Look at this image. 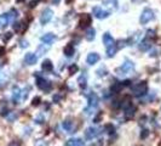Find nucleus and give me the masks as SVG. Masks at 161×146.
I'll return each instance as SVG.
<instances>
[{"label":"nucleus","mask_w":161,"mask_h":146,"mask_svg":"<svg viewBox=\"0 0 161 146\" xmlns=\"http://www.w3.org/2000/svg\"><path fill=\"white\" fill-rule=\"evenodd\" d=\"M78 69H79V67H78L77 65H72V66L69 67V74H74V73H77Z\"/></svg>","instance_id":"nucleus-31"},{"label":"nucleus","mask_w":161,"mask_h":146,"mask_svg":"<svg viewBox=\"0 0 161 146\" xmlns=\"http://www.w3.org/2000/svg\"><path fill=\"white\" fill-rule=\"evenodd\" d=\"M41 67H42V69L45 71V72H51L52 69H53V65L52 62L50 61V60H45L42 65H41Z\"/></svg>","instance_id":"nucleus-22"},{"label":"nucleus","mask_w":161,"mask_h":146,"mask_svg":"<svg viewBox=\"0 0 161 146\" xmlns=\"http://www.w3.org/2000/svg\"><path fill=\"white\" fill-rule=\"evenodd\" d=\"M151 40L150 39H148V38H145V39H143L141 43H139V50L142 51H147V50H149L150 48H151Z\"/></svg>","instance_id":"nucleus-16"},{"label":"nucleus","mask_w":161,"mask_h":146,"mask_svg":"<svg viewBox=\"0 0 161 146\" xmlns=\"http://www.w3.org/2000/svg\"><path fill=\"white\" fill-rule=\"evenodd\" d=\"M122 88H124V84H122V82H116V83H114L113 85H112L110 90H112V93L118 94V93H120L121 90H122Z\"/></svg>","instance_id":"nucleus-21"},{"label":"nucleus","mask_w":161,"mask_h":146,"mask_svg":"<svg viewBox=\"0 0 161 146\" xmlns=\"http://www.w3.org/2000/svg\"><path fill=\"white\" fill-rule=\"evenodd\" d=\"M62 127H63L67 131L72 133V129H73V122H72V121H69V119H65V121L62 123Z\"/></svg>","instance_id":"nucleus-25"},{"label":"nucleus","mask_w":161,"mask_h":146,"mask_svg":"<svg viewBox=\"0 0 161 146\" xmlns=\"http://www.w3.org/2000/svg\"><path fill=\"white\" fill-rule=\"evenodd\" d=\"M0 29H1V27H0Z\"/></svg>","instance_id":"nucleus-42"},{"label":"nucleus","mask_w":161,"mask_h":146,"mask_svg":"<svg viewBox=\"0 0 161 146\" xmlns=\"http://www.w3.org/2000/svg\"><path fill=\"white\" fill-rule=\"evenodd\" d=\"M21 100V89L18 86H14L12 89V101L14 104H18Z\"/></svg>","instance_id":"nucleus-15"},{"label":"nucleus","mask_w":161,"mask_h":146,"mask_svg":"<svg viewBox=\"0 0 161 146\" xmlns=\"http://www.w3.org/2000/svg\"><path fill=\"white\" fill-rule=\"evenodd\" d=\"M103 5L110 10H116L119 7L118 0H103Z\"/></svg>","instance_id":"nucleus-12"},{"label":"nucleus","mask_w":161,"mask_h":146,"mask_svg":"<svg viewBox=\"0 0 161 146\" xmlns=\"http://www.w3.org/2000/svg\"><path fill=\"white\" fill-rule=\"evenodd\" d=\"M47 50H49V48H45V44H44V45H40L39 49H38V54H39V55H44Z\"/></svg>","instance_id":"nucleus-32"},{"label":"nucleus","mask_w":161,"mask_h":146,"mask_svg":"<svg viewBox=\"0 0 161 146\" xmlns=\"http://www.w3.org/2000/svg\"><path fill=\"white\" fill-rule=\"evenodd\" d=\"M135 113H136V107H133V106L131 105V106H128V107L125 108L124 116H125L126 119H131V118L135 116Z\"/></svg>","instance_id":"nucleus-13"},{"label":"nucleus","mask_w":161,"mask_h":146,"mask_svg":"<svg viewBox=\"0 0 161 146\" xmlns=\"http://www.w3.org/2000/svg\"><path fill=\"white\" fill-rule=\"evenodd\" d=\"M4 52H5V49H4V48H0V56H1Z\"/></svg>","instance_id":"nucleus-39"},{"label":"nucleus","mask_w":161,"mask_h":146,"mask_svg":"<svg viewBox=\"0 0 161 146\" xmlns=\"http://www.w3.org/2000/svg\"><path fill=\"white\" fill-rule=\"evenodd\" d=\"M9 14V17H10V21H15L16 19H17V16H18V11L17 10H15V9H12L10 12H7Z\"/></svg>","instance_id":"nucleus-27"},{"label":"nucleus","mask_w":161,"mask_h":146,"mask_svg":"<svg viewBox=\"0 0 161 146\" xmlns=\"http://www.w3.org/2000/svg\"><path fill=\"white\" fill-rule=\"evenodd\" d=\"M147 38H148V39H150V38H153V39H155V38H156V34H155V31H151V29H149V31L147 32Z\"/></svg>","instance_id":"nucleus-30"},{"label":"nucleus","mask_w":161,"mask_h":146,"mask_svg":"<svg viewBox=\"0 0 161 146\" xmlns=\"http://www.w3.org/2000/svg\"><path fill=\"white\" fill-rule=\"evenodd\" d=\"M24 62L27 65H29V66H33V65H35L38 62V56L34 52H28L24 56Z\"/></svg>","instance_id":"nucleus-8"},{"label":"nucleus","mask_w":161,"mask_h":146,"mask_svg":"<svg viewBox=\"0 0 161 146\" xmlns=\"http://www.w3.org/2000/svg\"><path fill=\"white\" fill-rule=\"evenodd\" d=\"M96 38V29L95 28H88L85 33V39L88 42H92Z\"/></svg>","instance_id":"nucleus-18"},{"label":"nucleus","mask_w":161,"mask_h":146,"mask_svg":"<svg viewBox=\"0 0 161 146\" xmlns=\"http://www.w3.org/2000/svg\"><path fill=\"white\" fill-rule=\"evenodd\" d=\"M148 135H149V130H148V129H144V130H143V131L141 133V138H142V139H145Z\"/></svg>","instance_id":"nucleus-34"},{"label":"nucleus","mask_w":161,"mask_h":146,"mask_svg":"<svg viewBox=\"0 0 161 146\" xmlns=\"http://www.w3.org/2000/svg\"><path fill=\"white\" fill-rule=\"evenodd\" d=\"M103 44L105 45V48H110V46L115 45V40L109 33H104L103 34Z\"/></svg>","instance_id":"nucleus-9"},{"label":"nucleus","mask_w":161,"mask_h":146,"mask_svg":"<svg viewBox=\"0 0 161 146\" xmlns=\"http://www.w3.org/2000/svg\"><path fill=\"white\" fill-rule=\"evenodd\" d=\"M104 129H105V131L108 133V134H114V131H115V128H114V125L113 124H107L104 127Z\"/></svg>","instance_id":"nucleus-28"},{"label":"nucleus","mask_w":161,"mask_h":146,"mask_svg":"<svg viewBox=\"0 0 161 146\" xmlns=\"http://www.w3.org/2000/svg\"><path fill=\"white\" fill-rule=\"evenodd\" d=\"M63 52H64V55H65L67 57H70V56H73V55H74V52H75V48H74V45H72V44H68V45L64 48Z\"/></svg>","instance_id":"nucleus-19"},{"label":"nucleus","mask_w":161,"mask_h":146,"mask_svg":"<svg viewBox=\"0 0 161 146\" xmlns=\"http://www.w3.org/2000/svg\"><path fill=\"white\" fill-rule=\"evenodd\" d=\"M40 101H41L40 98H39V96H37V98H34V99H33V102H32V105H33V106H39Z\"/></svg>","instance_id":"nucleus-33"},{"label":"nucleus","mask_w":161,"mask_h":146,"mask_svg":"<svg viewBox=\"0 0 161 146\" xmlns=\"http://www.w3.org/2000/svg\"><path fill=\"white\" fill-rule=\"evenodd\" d=\"M98 96L95 94V93H92V94H90L88 95V106L90 107H97V105H98Z\"/></svg>","instance_id":"nucleus-17"},{"label":"nucleus","mask_w":161,"mask_h":146,"mask_svg":"<svg viewBox=\"0 0 161 146\" xmlns=\"http://www.w3.org/2000/svg\"><path fill=\"white\" fill-rule=\"evenodd\" d=\"M147 91H148V85H147L145 82H141V83L136 84V85L132 86V94L135 96H137V98L145 95Z\"/></svg>","instance_id":"nucleus-1"},{"label":"nucleus","mask_w":161,"mask_h":146,"mask_svg":"<svg viewBox=\"0 0 161 146\" xmlns=\"http://www.w3.org/2000/svg\"><path fill=\"white\" fill-rule=\"evenodd\" d=\"M154 11L149 7H145L141 14V17H139V22L141 24H147L148 22H150L151 20H154Z\"/></svg>","instance_id":"nucleus-2"},{"label":"nucleus","mask_w":161,"mask_h":146,"mask_svg":"<svg viewBox=\"0 0 161 146\" xmlns=\"http://www.w3.org/2000/svg\"><path fill=\"white\" fill-rule=\"evenodd\" d=\"M7 118H9V121H10V122H12V121H15V119L17 118V116H16V113H11Z\"/></svg>","instance_id":"nucleus-36"},{"label":"nucleus","mask_w":161,"mask_h":146,"mask_svg":"<svg viewBox=\"0 0 161 146\" xmlns=\"http://www.w3.org/2000/svg\"><path fill=\"white\" fill-rule=\"evenodd\" d=\"M92 14H93V16H95L96 19H98V20H104V19H107V17L110 16V12H109V11L103 10L100 6H95V7L92 9Z\"/></svg>","instance_id":"nucleus-4"},{"label":"nucleus","mask_w":161,"mask_h":146,"mask_svg":"<svg viewBox=\"0 0 161 146\" xmlns=\"http://www.w3.org/2000/svg\"><path fill=\"white\" fill-rule=\"evenodd\" d=\"M132 1H137V0H132Z\"/></svg>","instance_id":"nucleus-41"},{"label":"nucleus","mask_w":161,"mask_h":146,"mask_svg":"<svg viewBox=\"0 0 161 146\" xmlns=\"http://www.w3.org/2000/svg\"><path fill=\"white\" fill-rule=\"evenodd\" d=\"M52 17H53V11H52V9L46 7L40 15V23L45 26L46 23H49V22L52 20Z\"/></svg>","instance_id":"nucleus-5"},{"label":"nucleus","mask_w":161,"mask_h":146,"mask_svg":"<svg viewBox=\"0 0 161 146\" xmlns=\"http://www.w3.org/2000/svg\"><path fill=\"white\" fill-rule=\"evenodd\" d=\"M55 39H56V35L52 34V33H46V34H44L41 37V42L44 44H47V45H51L52 43L55 42Z\"/></svg>","instance_id":"nucleus-10"},{"label":"nucleus","mask_w":161,"mask_h":146,"mask_svg":"<svg viewBox=\"0 0 161 146\" xmlns=\"http://www.w3.org/2000/svg\"><path fill=\"white\" fill-rule=\"evenodd\" d=\"M78 83H79V86L81 89H85L87 86V77H86V74H81L80 77L78 78Z\"/></svg>","instance_id":"nucleus-23"},{"label":"nucleus","mask_w":161,"mask_h":146,"mask_svg":"<svg viewBox=\"0 0 161 146\" xmlns=\"http://www.w3.org/2000/svg\"><path fill=\"white\" fill-rule=\"evenodd\" d=\"M79 24H80V28H85V27H87L88 24H91V16H90L88 14H84L80 17Z\"/></svg>","instance_id":"nucleus-11"},{"label":"nucleus","mask_w":161,"mask_h":146,"mask_svg":"<svg viewBox=\"0 0 161 146\" xmlns=\"http://www.w3.org/2000/svg\"><path fill=\"white\" fill-rule=\"evenodd\" d=\"M28 45H29V44H28V42H27V40H24V39L20 42V46H21V48H27Z\"/></svg>","instance_id":"nucleus-35"},{"label":"nucleus","mask_w":161,"mask_h":146,"mask_svg":"<svg viewBox=\"0 0 161 146\" xmlns=\"http://www.w3.org/2000/svg\"><path fill=\"white\" fill-rule=\"evenodd\" d=\"M39 2V0H33V1H30V4H29V6L30 7H34V6H37V4Z\"/></svg>","instance_id":"nucleus-37"},{"label":"nucleus","mask_w":161,"mask_h":146,"mask_svg":"<svg viewBox=\"0 0 161 146\" xmlns=\"http://www.w3.org/2000/svg\"><path fill=\"white\" fill-rule=\"evenodd\" d=\"M6 34H7V35H5V38H4V39H5V40H9V39L12 37V33H6Z\"/></svg>","instance_id":"nucleus-38"},{"label":"nucleus","mask_w":161,"mask_h":146,"mask_svg":"<svg viewBox=\"0 0 161 146\" xmlns=\"http://www.w3.org/2000/svg\"><path fill=\"white\" fill-rule=\"evenodd\" d=\"M60 1L61 0H52V2H53L55 5H58V4H60Z\"/></svg>","instance_id":"nucleus-40"},{"label":"nucleus","mask_w":161,"mask_h":146,"mask_svg":"<svg viewBox=\"0 0 161 146\" xmlns=\"http://www.w3.org/2000/svg\"><path fill=\"white\" fill-rule=\"evenodd\" d=\"M101 128H96V127H90V128H87L86 129V131H85V136L87 138V139H93V138H96V136H98L100 134H101Z\"/></svg>","instance_id":"nucleus-7"},{"label":"nucleus","mask_w":161,"mask_h":146,"mask_svg":"<svg viewBox=\"0 0 161 146\" xmlns=\"http://www.w3.org/2000/svg\"><path fill=\"white\" fill-rule=\"evenodd\" d=\"M135 69V63L132 62V61H128V60H126L125 62L122 63V66L118 68V73L120 74V76H125V74H128V73H131L132 71Z\"/></svg>","instance_id":"nucleus-3"},{"label":"nucleus","mask_w":161,"mask_h":146,"mask_svg":"<svg viewBox=\"0 0 161 146\" xmlns=\"http://www.w3.org/2000/svg\"><path fill=\"white\" fill-rule=\"evenodd\" d=\"M10 22L11 21H10L9 14H2V15H0V27H1V28H5Z\"/></svg>","instance_id":"nucleus-20"},{"label":"nucleus","mask_w":161,"mask_h":146,"mask_svg":"<svg viewBox=\"0 0 161 146\" xmlns=\"http://www.w3.org/2000/svg\"><path fill=\"white\" fill-rule=\"evenodd\" d=\"M6 81H7V77L4 73H0V88H2L6 84Z\"/></svg>","instance_id":"nucleus-29"},{"label":"nucleus","mask_w":161,"mask_h":146,"mask_svg":"<svg viewBox=\"0 0 161 146\" xmlns=\"http://www.w3.org/2000/svg\"><path fill=\"white\" fill-rule=\"evenodd\" d=\"M86 61H87L88 65H95V63H97L100 61V55L97 52H91V54L87 55Z\"/></svg>","instance_id":"nucleus-14"},{"label":"nucleus","mask_w":161,"mask_h":146,"mask_svg":"<svg viewBox=\"0 0 161 146\" xmlns=\"http://www.w3.org/2000/svg\"><path fill=\"white\" fill-rule=\"evenodd\" d=\"M67 146H84V143L81 141L80 139H70L67 141Z\"/></svg>","instance_id":"nucleus-24"},{"label":"nucleus","mask_w":161,"mask_h":146,"mask_svg":"<svg viewBox=\"0 0 161 146\" xmlns=\"http://www.w3.org/2000/svg\"><path fill=\"white\" fill-rule=\"evenodd\" d=\"M37 85H38V88L41 89V90H44V91H49L50 89H51V82L50 81H47V79H45V78H42V77H39L38 74H37Z\"/></svg>","instance_id":"nucleus-6"},{"label":"nucleus","mask_w":161,"mask_h":146,"mask_svg":"<svg viewBox=\"0 0 161 146\" xmlns=\"http://www.w3.org/2000/svg\"><path fill=\"white\" fill-rule=\"evenodd\" d=\"M116 50H118L116 45H113V46H110V48H107V55H108V57H113V56L115 55Z\"/></svg>","instance_id":"nucleus-26"}]
</instances>
